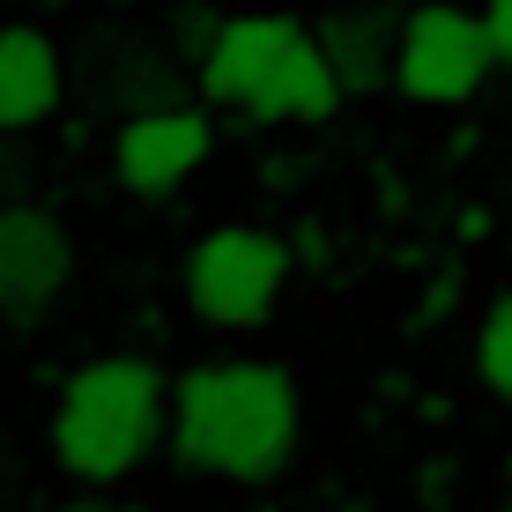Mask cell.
Wrapping results in <instances>:
<instances>
[{
	"label": "cell",
	"instance_id": "2",
	"mask_svg": "<svg viewBox=\"0 0 512 512\" xmlns=\"http://www.w3.org/2000/svg\"><path fill=\"white\" fill-rule=\"evenodd\" d=\"M171 386L149 357H97L52 401V461L75 483H119L164 446Z\"/></svg>",
	"mask_w": 512,
	"mask_h": 512
},
{
	"label": "cell",
	"instance_id": "6",
	"mask_svg": "<svg viewBox=\"0 0 512 512\" xmlns=\"http://www.w3.org/2000/svg\"><path fill=\"white\" fill-rule=\"evenodd\" d=\"M498 67V45H490V23L468 8H409V38H401V75L394 90L416 104H468L483 90V75Z\"/></svg>",
	"mask_w": 512,
	"mask_h": 512
},
{
	"label": "cell",
	"instance_id": "3",
	"mask_svg": "<svg viewBox=\"0 0 512 512\" xmlns=\"http://www.w3.org/2000/svg\"><path fill=\"white\" fill-rule=\"evenodd\" d=\"M201 97L275 127V119H327L349 90L334 82L327 52L305 23H290V15H231L201 60Z\"/></svg>",
	"mask_w": 512,
	"mask_h": 512
},
{
	"label": "cell",
	"instance_id": "5",
	"mask_svg": "<svg viewBox=\"0 0 512 512\" xmlns=\"http://www.w3.org/2000/svg\"><path fill=\"white\" fill-rule=\"evenodd\" d=\"M82 97L97 112H119V119H141V112H164V104H193V82H186V52L164 38V30H127V23H104L82 38Z\"/></svg>",
	"mask_w": 512,
	"mask_h": 512
},
{
	"label": "cell",
	"instance_id": "11",
	"mask_svg": "<svg viewBox=\"0 0 512 512\" xmlns=\"http://www.w3.org/2000/svg\"><path fill=\"white\" fill-rule=\"evenodd\" d=\"M475 372H483L490 394L512 401V297H498V305L483 312V334H475Z\"/></svg>",
	"mask_w": 512,
	"mask_h": 512
},
{
	"label": "cell",
	"instance_id": "12",
	"mask_svg": "<svg viewBox=\"0 0 512 512\" xmlns=\"http://www.w3.org/2000/svg\"><path fill=\"white\" fill-rule=\"evenodd\" d=\"M164 38L179 45L193 67H201V60H208V45L223 38V15L208 8V0H179V8H171V23H164Z\"/></svg>",
	"mask_w": 512,
	"mask_h": 512
},
{
	"label": "cell",
	"instance_id": "9",
	"mask_svg": "<svg viewBox=\"0 0 512 512\" xmlns=\"http://www.w3.org/2000/svg\"><path fill=\"white\" fill-rule=\"evenodd\" d=\"M312 38H320L334 82H342L349 97H372V90H386V82L401 75L409 15H401L394 0H349V8H327L320 23H312Z\"/></svg>",
	"mask_w": 512,
	"mask_h": 512
},
{
	"label": "cell",
	"instance_id": "14",
	"mask_svg": "<svg viewBox=\"0 0 512 512\" xmlns=\"http://www.w3.org/2000/svg\"><path fill=\"white\" fill-rule=\"evenodd\" d=\"M483 23H490V45H498V60H512V0H483Z\"/></svg>",
	"mask_w": 512,
	"mask_h": 512
},
{
	"label": "cell",
	"instance_id": "13",
	"mask_svg": "<svg viewBox=\"0 0 512 512\" xmlns=\"http://www.w3.org/2000/svg\"><path fill=\"white\" fill-rule=\"evenodd\" d=\"M30 179H38V156L23 149V134L0 127V208H23L30 201Z\"/></svg>",
	"mask_w": 512,
	"mask_h": 512
},
{
	"label": "cell",
	"instance_id": "4",
	"mask_svg": "<svg viewBox=\"0 0 512 512\" xmlns=\"http://www.w3.org/2000/svg\"><path fill=\"white\" fill-rule=\"evenodd\" d=\"M290 282V245L260 223H223L186 253V305L208 327H260Z\"/></svg>",
	"mask_w": 512,
	"mask_h": 512
},
{
	"label": "cell",
	"instance_id": "10",
	"mask_svg": "<svg viewBox=\"0 0 512 512\" xmlns=\"http://www.w3.org/2000/svg\"><path fill=\"white\" fill-rule=\"evenodd\" d=\"M67 97V60L45 30L30 23H0V127L30 134L60 112Z\"/></svg>",
	"mask_w": 512,
	"mask_h": 512
},
{
	"label": "cell",
	"instance_id": "7",
	"mask_svg": "<svg viewBox=\"0 0 512 512\" xmlns=\"http://www.w3.org/2000/svg\"><path fill=\"white\" fill-rule=\"evenodd\" d=\"M75 275V238L45 208H0V320L30 327L52 312V297Z\"/></svg>",
	"mask_w": 512,
	"mask_h": 512
},
{
	"label": "cell",
	"instance_id": "15",
	"mask_svg": "<svg viewBox=\"0 0 512 512\" xmlns=\"http://www.w3.org/2000/svg\"><path fill=\"white\" fill-rule=\"evenodd\" d=\"M60 512H104V505H60Z\"/></svg>",
	"mask_w": 512,
	"mask_h": 512
},
{
	"label": "cell",
	"instance_id": "16",
	"mask_svg": "<svg viewBox=\"0 0 512 512\" xmlns=\"http://www.w3.org/2000/svg\"><path fill=\"white\" fill-rule=\"evenodd\" d=\"M498 512H512V483H505V498H498Z\"/></svg>",
	"mask_w": 512,
	"mask_h": 512
},
{
	"label": "cell",
	"instance_id": "8",
	"mask_svg": "<svg viewBox=\"0 0 512 512\" xmlns=\"http://www.w3.org/2000/svg\"><path fill=\"white\" fill-rule=\"evenodd\" d=\"M208 149H216V127H208L201 104H164V112H141L119 127V186L141 193V201H164V193H179L193 171L208 164Z\"/></svg>",
	"mask_w": 512,
	"mask_h": 512
},
{
	"label": "cell",
	"instance_id": "1",
	"mask_svg": "<svg viewBox=\"0 0 512 512\" xmlns=\"http://www.w3.org/2000/svg\"><path fill=\"white\" fill-rule=\"evenodd\" d=\"M297 453V386L282 364H201L171 386V461L223 483H268Z\"/></svg>",
	"mask_w": 512,
	"mask_h": 512
},
{
	"label": "cell",
	"instance_id": "17",
	"mask_svg": "<svg viewBox=\"0 0 512 512\" xmlns=\"http://www.w3.org/2000/svg\"><path fill=\"white\" fill-rule=\"evenodd\" d=\"M505 483H512V461H505Z\"/></svg>",
	"mask_w": 512,
	"mask_h": 512
}]
</instances>
